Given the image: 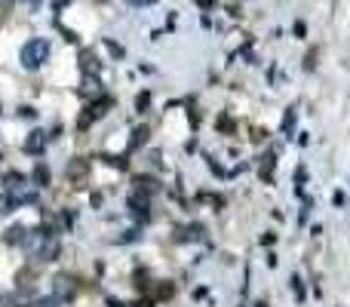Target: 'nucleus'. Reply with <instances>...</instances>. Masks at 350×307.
Wrapping results in <instances>:
<instances>
[{
    "label": "nucleus",
    "instance_id": "3",
    "mask_svg": "<svg viewBox=\"0 0 350 307\" xmlns=\"http://www.w3.org/2000/svg\"><path fill=\"white\" fill-rule=\"evenodd\" d=\"M40 135H43V132H31V138H28L25 148H28V151H40V148H43V138H40Z\"/></svg>",
    "mask_w": 350,
    "mask_h": 307
},
{
    "label": "nucleus",
    "instance_id": "1",
    "mask_svg": "<svg viewBox=\"0 0 350 307\" xmlns=\"http://www.w3.org/2000/svg\"><path fill=\"white\" fill-rule=\"evenodd\" d=\"M46 58H49V43L43 37H34L22 46V65L25 68H40Z\"/></svg>",
    "mask_w": 350,
    "mask_h": 307
},
{
    "label": "nucleus",
    "instance_id": "5",
    "mask_svg": "<svg viewBox=\"0 0 350 307\" xmlns=\"http://www.w3.org/2000/svg\"><path fill=\"white\" fill-rule=\"evenodd\" d=\"M6 240H9V243H22V240H25V231H22V228H12V231H6Z\"/></svg>",
    "mask_w": 350,
    "mask_h": 307
},
{
    "label": "nucleus",
    "instance_id": "4",
    "mask_svg": "<svg viewBox=\"0 0 350 307\" xmlns=\"http://www.w3.org/2000/svg\"><path fill=\"white\" fill-rule=\"evenodd\" d=\"M34 178H37V185H49V169L46 166H37L34 169Z\"/></svg>",
    "mask_w": 350,
    "mask_h": 307
},
{
    "label": "nucleus",
    "instance_id": "2",
    "mask_svg": "<svg viewBox=\"0 0 350 307\" xmlns=\"http://www.w3.org/2000/svg\"><path fill=\"white\" fill-rule=\"evenodd\" d=\"M77 292V286L68 277H55V298H71Z\"/></svg>",
    "mask_w": 350,
    "mask_h": 307
},
{
    "label": "nucleus",
    "instance_id": "6",
    "mask_svg": "<svg viewBox=\"0 0 350 307\" xmlns=\"http://www.w3.org/2000/svg\"><path fill=\"white\" fill-rule=\"evenodd\" d=\"M40 307H61V298H43Z\"/></svg>",
    "mask_w": 350,
    "mask_h": 307
},
{
    "label": "nucleus",
    "instance_id": "7",
    "mask_svg": "<svg viewBox=\"0 0 350 307\" xmlns=\"http://www.w3.org/2000/svg\"><path fill=\"white\" fill-rule=\"evenodd\" d=\"M132 3H151V0H132Z\"/></svg>",
    "mask_w": 350,
    "mask_h": 307
}]
</instances>
